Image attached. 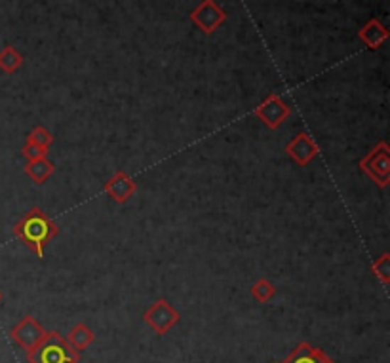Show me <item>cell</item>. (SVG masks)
Instances as JSON below:
<instances>
[{"label":"cell","mask_w":390,"mask_h":363,"mask_svg":"<svg viewBox=\"0 0 390 363\" xmlns=\"http://www.w3.org/2000/svg\"><path fill=\"white\" fill-rule=\"evenodd\" d=\"M179 320H181L179 312L166 299H158L143 312V322L151 325L156 335L170 333L173 325H178Z\"/></svg>","instance_id":"4"},{"label":"cell","mask_w":390,"mask_h":363,"mask_svg":"<svg viewBox=\"0 0 390 363\" xmlns=\"http://www.w3.org/2000/svg\"><path fill=\"white\" fill-rule=\"evenodd\" d=\"M103 190H105L117 204H126V202L136 194L137 185L126 171L119 170L117 173H113V175L109 177V181L105 183Z\"/></svg>","instance_id":"9"},{"label":"cell","mask_w":390,"mask_h":363,"mask_svg":"<svg viewBox=\"0 0 390 363\" xmlns=\"http://www.w3.org/2000/svg\"><path fill=\"white\" fill-rule=\"evenodd\" d=\"M372 272L377 276L384 287H389V283H390V253H383L381 257L375 259V263L372 264Z\"/></svg>","instance_id":"16"},{"label":"cell","mask_w":390,"mask_h":363,"mask_svg":"<svg viewBox=\"0 0 390 363\" xmlns=\"http://www.w3.org/2000/svg\"><path fill=\"white\" fill-rule=\"evenodd\" d=\"M46 329L42 327L40 323L36 322L33 316L21 318L16 325L10 331V337L13 339V342H18L23 350H33L35 346H38L46 337Z\"/></svg>","instance_id":"6"},{"label":"cell","mask_w":390,"mask_h":363,"mask_svg":"<svg viewBox=\"0 0 390 363\" xmlns=\"http://www.w3.org/2000/svg\"><path fill=\"white\" fill-rule=\"evenodd\" d=\"M27 141H31V143H35V145H38V147L42 148H50L53 143V135L48 131L44 126H35L33 128V131L29 134V137H27Z\"/></svg>","instance_id":"17"},{"label":"cell","mask_w":390,"mask_h":363,"mask_svg":"<svg viewBox=\"0 0 390 363\" xmlns=\"http://www.w3.org/2000/svg\"><path fill=\"white\" fill-rule=\"evenodd\" d=\"M249 293H251V297H254L257 303L265 305V303H269V300L276 295V286H274L272 281L265 280V278H259L254 286L249 287Z\"/></svg>","instance_id":"15"},{"label":"cell","mask_w":390,"mask_h":363,"mask_svg":"<svg viewBox=\"0 0 390 363\" xmlns=\"http://www.w3.org/2000/svg\"><path fill=\"white\" fill-rule=\"evenodd\" d=\"M23 170L36 185H42V183H46L48 179H50V175H52L55 168H53L52 162L44 156V158L29 160V162L25 164Z\"/></svg>","instance_id":"12"},{"label":"cell","mask_w":390,"mask_h":363,"mask_svg":"<svg viewBox=\"0 0 390 363\" xmlns=\"http://www.w3.org/2000/svg\"><path fill=\"white\" fill-rule=\"evenodd\" d=\"M78 352L60 331H48L40 345L27 352L29 363H78Z\"/></svg>","instance_id":"2"},{"label":"cell","mask_w":390,"mask_h":363,"mask_svg":"<svg viewBox=\"0 0 390 363\" xmlns=\"http://www.w3.org/2000/svg\"><path fill=\"white\" fill-rule=\"evenodd\" d=\"M21 154H23L25 158H27V162H29V160L44 158L48 154V151L46 148L38 147V145H35V143H31V141H27L23 147H21Z\"/></svg>","instance_id":"18"},{"label":"cell","mask_w":390,"mask_h":363,"mask_svg":"<svg viewBox=\"0 0 390 363\" xmlns=\"http://www.w3.org/2000/svg\"><path fill=\"white\" fill-rule=\"evenodd\" d=\"M286 153H288V156H290L296 164L305 168V166L310 164V162L318 156L320 148L308 134H297L296 137L286 145Z\"/></svg>","instance_id":"8"},{"label":"cell","mask_w":390,"mask_h":363,"mask_svg":"<svg viewBox=\"0 0 390 363\" xmlns=\"http://www.w3.org/2000/svg\"><path fill=\"white\" fill-rule=\"evenodd\" d=\"M23 63V55L16 50L13 46H6L2 48V52H0V69L4 70L6 75H12L16 70L21 67Z\"/></svg>","instance_id":"14"},{"label":"cell","mask_w":390,"mask_h":363,"mask_svg":"<svg viewBox=\"0 0 390 363\" xmlns=\"http://www.w3.org/2000/svg\"><path fill=\"white\" fill-rule=\"evenodd\" d=\"M390 148L386 141H381L360 160V170L372 179L377 187L386 188L390 183Z\"/></svg>","instance_id":"3"},{"label":"cell","mask_w":390,"mask_h":363,"mask_svg":"<svg viewBox=\"0 0 390 363\" xmlns=\"http://www.w3.org/2000/svg\"><path fill=\"white\" fill-rule=\"evenodd\" d=\"M60 229L52 219L40 210V207H31L18 223L13 224V234L35 253L36 257H44L46 246L58 236Z\"/></svg>","instance_id":"1"},{"label":"cell","mask_w":390,"mask_h":363,"mask_svg":"<svg viewBox=\"0 0 390 363\" xmlns=\"http://www.w3.org/2000/svg\"><path fill=\"white\" fill-rule=\"evenodd\" d=\"M190 19L200 27L206 35H212L219 25L227 19L225 10L215 4V0H202L200 6L190 12Z\"/></svg>","instance_id":"7"},{"label":"cell","mask_w":390,"mask_h":363,"mask_svg":"<svg viewBox=\"0 0 390 363\" xmlns=\"http://www.w3.org/2000/svg\"><path fill=\"white\" fill-rule=\"evenodd\" d=\"M0 303H2V291H0Z\"/></svg>","instance_id":"19"},{"label":"cell","mask_w":390,"mask_h":363,"mask_svg":"<svg viewBox=\"0 0 390 363\" xmlns=\"http://www.w3.org/2000/svg\"><path fill=\"white\" fill-rule=\"evenodd\" d=\"M274 363H335L330 356H325V352L322 348H314L308 342H301L299 346L293 348L286 362H274Z\"/></svg>","instance_id":"10"},{"label":"cell","mask_w":390,"mask_h":363,"mask_svg":"<svg viewBox=\"0 0 390 363\" xmlns=\"http://www.w3.org/2000/svg\"><path fill=\"white\" fill-rule=\"evenodd\" d=\"M95 340V333L92 331V327H88L86 323H77L75 327L69 331V335H67V342L75 348V350L80 354L82 350H86L92 342Z\"/></svg>","instance_id":"11"},{"label":"cell","mask_w":390,"mask_h":363,"mask_svg":"<svg viewBox=\"0 0 390 363\" xmlns=\"http://www.w3.org/2000/svg\"><path fill=\"white\" fill-rule=\"evenodd\" d=\"M358 36H360L362 40L366 42L372 50H375V48H379L384 40H386L389 33H386V29H384L383 25L379 23L377 19H372V21H367L366 27L358 33Z\"/></svg>","instance_id":"13"},{"label":"cell","mask_w":390,"mask_h":363,"mask_svg":"<svg viewBox=\"0 0 390 363\" xmlns=\"http://www.w3.org/2000/svg\"><path fill=\"white\" fill-rule=\"evenodd\" d=\"M255 117L259 118L261 122L265 124L269 129H278L284 120L291 114V107L286 103L278 94H271L269 97L261 101L259 105L255 107Z\"/></svg>","instance_id":"5"}]
</instances>
